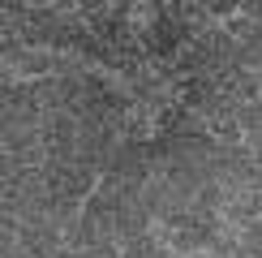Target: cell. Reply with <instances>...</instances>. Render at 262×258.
I'll list each match as a JSON object with an SVG mask.
<instances>
[{
  "label": "cell",
  "mask_w": 262,
  "mask_h": 258,
  "mask_svg": "<svg viewBox=\"0 0 262 258\" xmlns=\"http://www.w3.org/2000/svg\"><path fill=\"white\" fill-rule=\"evenodd\" d=\"M202 129H206L211 138H232V142H236V146H245V150H249V159L262 168V150L249 142V134H241V129H228V125H215V121H202Z\"/></svg>",
  "instance_id": "1"
}]
</instances>
